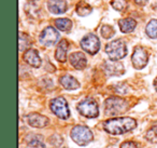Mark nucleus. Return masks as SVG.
I'll use <instances>...</instances> for the list:
<instances>
[{
  "mask_svg": "<svg viewBox=\"0 0 157 148\" xmlns=\"http://www.w3.org/2000/svg\"><path fill=\"white\" fill-rule=\"evenodd\" d=\"M137 126V121L130 117L112 118L103 122V129L105 132L112 135H120L133 130Z\"/></svg>",
  "mask_w": 157,
  "mask_h": 148,
  "instance_id": "1",
  "label": "nucleus"
},
{
  "mask_svg": "<svg viewBox=\"0 0 157 148\" xmlns=\"http://www.w3.org/2000/svg\"><path fill=\"white\" fill-rule=\"evenodd\" d=\"M71 138L74 143L80 146H85L90 144L94 138L92 131L85 125H75L71 130Z\"/></svg>",
  "mask_w": 157,
  "mask_h": 148,
  "instance_id": "2",
  "label": "nucleus"
},
{
  "mask_svg": "<svg viewBox=\"0 0 157 148\" xmlns=\"http://www.w3.org/2000/svg\"><path fill=\"white\" fill-rule=\"evenodd\" d=\"M105 53L108 54L111 61H118V60L126 56V44L121 39H116L112 42H109L105 47Z\"/></svg>",
  "mask_w": 157,
  "mask_h": 148,
  "instance_id": "3",
  "label": "nucleus"
},
{
  "mask_svg": "<svg viewBox=\"0 0 157 148\" xmlns=\"http://www.w3.org/2000/svg\"><path fill=\"white\" fill-rule=\"evenodd\" d=\"M128 108V104L124 98L121 97H109L105 101V113L107 115H118L125 113Z\"/></svg>",
  "mask_w": 157,
  "mask_h": 148,
  "instance_id": "4",
  "label": "nucleus"
},
{
  "mask_svg": "<svg viewBox=\"0 0 157 148\" xmlns=\"http://www.w3.org/2000/svg\"><path fill=\"white\" fill-rule=\"evenodd\" d=\"M78 110L82 116L86 118H96L99 115L98 104L95 100L88 97L78 103Z\"/></svg>",
  "mask_w": 157,
  "mask_h": 148,
  "instance_id": "5",
  "label": "nucleus"
},
{
  "mask_svg": "<svg viewBox=\"0 0 157 148\" xmlns=\"http://www.w3.org/2000/svg\"><path fill=\"white\" fill-rule=\"evenodd\" d=\"M51 110L60 119H68L70 116V110L67 101L63 97H56L51 102Z\"/></svg>",
  "mask_w": 157,
  "mask_h": 148,
  "instance_id": "6",
  "label": "nucleus"
},
{
  "mask_svg": "<svg viewBox=\"0 0 157 148\" xmlns=\"http://www.w3.org/2000/svg\"><path fill=\"white\" fill-rule=\"evenodd\" d=\"M131 62L136 69H142L145 67L148 62V54L145 49L142 47H136L131 56Z\"/></svg>",
  "mask_w": 157,
  "mask_h": 148,
  "instance_id": "7",
  "label": "nucleus"
},
{
  "mask_svg": "<svg viewBox=\"0 0 157 148\" xmlns=\"http://www.w3.org/2000/svg\"><path fill=\"white\" fill-rule=\"evenodd\" d=\"M81 47L88 54L94 55L100 49V42H99L97 36L90 34V35H86L85 37H83V39L81 40Z\"/></svg>",
  "mask_w": 157,
  "mask_h": 148,
  "instance_id": "8",
  "label": "nucleus"
},
{
  "mask_svg": "<svg viewBox=\"0 0 157 148\" xmlns=\"http://www.w3.org/2000/svg\"><path fill=\"white\" fill-rule=\"evenodd\" d=\"M59 40V34L54 27L48 26L40 35V42L46 47L54 46Z\"/></svg>",
  "mask_w": 157,
  "mask_h": 148,
  "instance_id": "9",
  "label": "nucleus"
},
{
  "mask_svg": "<svg viewBox=\"0 0 157 148\" xmlns=\"http://www.w3.org/2000/svg\"><path fill=\"white\" fill-rule=\"evenodd\" d=\"M27 122L29 123V125L33 126V128H44L48 124L50 120H48V117L43 115H40L38 113H29L28 116L26 117Z\"/></svg>",
  "mask_w": 157,
  "mask_h": 148,
  "instance_id": "10",
  "label": "nucleus"
},
{
  "mask_svg": "<svg viewBox=\"0 0 157 148\" xmlns=\"http://www.w3.org/2000/svg\"><path fill=\"white\" fill-rule=\"evenodd\" d=\"M69 61H70V64H71L75 69H78V70L84 69V68L86 67V65H87L86 56L82 52L72 53L69 56Z\"/></svg>",
  "mask_w": 157,
  "mask_h": 148,
  "instance_id": "11",
  "label": "nucleus"
},
{
  "mask_svg": "<svg viewBox=\"0 0 157 148\" xmlns=\"http://www.w3.org/2000/svg\"><path fill=\"white\" fill-rule=\"evenodd\" d=\"M48 8L52 13L63 14L67 11V2L66 0H48Z\"/></svg>",
  "mask_w": 157,
  "mask_h": 148,
  "instance_id": "12",
  "label": "nucleus"
},
{
  "mask_svg": "<svg viewBox=\"0 0 157 148\" xmlns=\"http://www.w3.org/2000/svg\"><path fill=\"white\" fill-rule=\"evenodd\" d=\"M24 60L27 64H29V65L35 68H38L41 66V59H40L39 53H38L37 50H33V49L27 50L24 54Z\"/></svg>",
  "mask_w": 157,
  "mask_h": 148,
  "instance_id": "13",
  "label": "nucleus"
},
{
  "mask_svg": "<svg viewBox=\"0 0 157 148\" xmlns=\"http://www.w3.org/2000/svg\"><path fill=\"white\" fill-rule=\"evenodd\" d=\"M105 69L108 75L110 76H121L124 74V66L121 63H117L116 61L107 62L105 64Z\"/></svg>",
  "mask_w": 157,
  "mask_h": 148,
  "instance_id": "14",
  "label": "nucleus"
},
{
  "mask_svg": "<svg viewBox=\"0 0 157 148\" xmlns=\"http://www.w3.org/2000/svg\"><path fill=\"white\" fill-rule=\"evenodd\" d=\"M68 49H69V42L65 39L61 40L58 46H57L56 52H55V57H56L57 61L60 62V63L66 62V60H67Z\"/></svg>",
  "mask_w": 157,
  "mask_h": 148,
  "instance_id": "15",
  "label": "nucleus"
},
{
  "mask_svg": "<svg viewBox=\"0 0 157 148\" xmlns=\"http://www.w3.org/2000/svg\"><path fill=\"white\" fill-rule=\"evenodd\" d=\"M59 83L65 88L66 90H75L80 87V83L74 77L70 76V75H65V76L60 77L59 79Z\"/></svg>",
  "mask_w": 157,
  "mask_h": 148,
  "instance_id": "16",
  "label": "nucleus"
},
{
  "mask_svg": "<svg viewBox=\"0 0 157 148\" xmlns=\"http://www.w3.org/2000/svg\"><path fill=\"white\" fill-rule=\"evenodd\" d=\"M118 26H120V29L122 33H131L136 28V26H137V22L131 18H123V20H121L118 22Z\"/></svg>",
  "mask_w": 157,
  "mask_h": 148,
  "instance_id": "17",
  "label": "nucleus"
},
{
  "mask_svg": "<svg viewBox=\"0 0 157 148\" xmlns=\"http://www.w3.org/2000/svg\"><path fill=\"white\" fill-rule=\"evenodd\" d=\"M76 13L78 14L80 16H86L88 14L92 13V7H90L88 3L84 2V1H81L76 5Z\"/></svg>",
  "mask_w": 157,
  "mask_h": 148,
  "instance_id": "18",
  "label": "nucleus"
},
{
  "mask_svg": "<svg viewBox=\"0 0 157 148\" xmlns=\"http://www.w3.org/2000/svg\"><path fill=\"white\" fill-rule=\"evenodd\" d=\"M56 27L61 31H69L72 27V22L69 18H57L55 21Z\"/></svg>",
  "mask_w": 157,
  "mask_h": 148,
  "instance_id": "19",
  "label": "nucleus"
},
{
  "mask_svg": "<svg viewBox=\"0 0 157 148\" xmlns=\"http://www.w3.org/2000/svg\"><path fill=\"white\" fill-rule=\"evenodd\" d=\"M145 33L152 39L157 38V20H151L148 24L146 25Z\"/></svg>",
  "mask_w": 157,
  "mask_h": 148,
  "instance_id": "20",
  "label": "nucleus"
},
{
  "mask_svg": "<svg viewBox=\"0 0 157 148\" xmlns=\"http://www.w3.org/2000/svg\"><path fill=\"white\" fill-rule=\"evenodd\" d=\"M18 46H20V51L23 52L26 49H28L30 47L31 42H30V38H29L28 35L24 33H20V38H18Z\"/></svg>",
  "mask_w": 157,
  "mask_h": 148,
  "instance_id": "21",
  "label": "nucleus"
},
{
  "mask_svg": "<svg viewBox=\"0 0 157 148\" xmlns=\"http://www.w3.org/2000/svg\"><path fill=\"white\" fill-rule=\"evenodd\" d=\"M43 139L40 135H35V136H31V138L28 141V146L31 148H45V145H44Z\"/></svg>",
  "mask_w": 157,
  "mask_h": 148,
  "instance_id": "22",
  "label": "nucleus"
},
{
  "mask_svg": "<svg viewBox=\"0 0 157 148\" xmlns=\"http://www.w3.org/2000/svg\"><path fill=\"white\" fill-rule=\"evenodd\" d=\"M111 6L116 10V11L123 12L127 8V1L126 0H112Z\"/></svg>",
  "mask_w": 157,
  "mask_h": 148,
  "instance_id": "23",
  "label": "nucleus"
},
{
  "mask_svg": "<svg viewBox=\"0 0 157 148\" xmlns=\"http://www.w3.org/2000/svg\"><path fill=\"white\" fill-rule=\"evenodd\" d=\"M145 137L152 143H157V123L153 125L150 130L146 132Z\"/></svg>",
  "mask_w": 157,
  "mask_h": 148,
  "instance_id": "24",
  "label": "nucleus"
},
{
  "mask_svg": "<svg viewBox=\"0 0 157 148\" xmlns=\"http://www.w3.org/2000/svg\"><path fill=\"white\" fill-rule=\"evenodd\" d=\"M101 35H102V37L105 38V39L111 38L112 36L114 35L113 27L110 26V25H103V26L101 27Z\"/></svg>",
  "mask_w": 157,
  "mask_h": 148,
  "instance_id": "25",
  "label": "nucleus"
},
{
  "mask_svg": "<svg viewBox=\"0 0 157 148\" xmlns=\"http://www.w3.org/2000/svg\"><path fill=\"white\" fill-rule=\"evenodd\" d=\"M50 144L53 147H59L63 144V137L57 134L53 135L52 137H50Z\"/></svg>",
  "mask_w": 157,
  "mask_h": 148,
  "instance_id": "26",
  "label": "nucleus"
},
{
  "mask_svg": "<svg viewBox=\"0 0 157 148\" xmlns=\"http://www.w3.org/2000/svg\"><path fill=\"white\" fill-rule=\"evenodd\" d=\"M121 148H141L140 145L136 142L132 141H128V142H124V143L121 145Z\"/></svg>",
  "mask_w": 157,
  "mask_h": 148,
  "instance_id": "27",
  "label": "nucleus"
},
{
  "mask_svg": "<svg viewBox=\"0 0 157 148\" xmlns=\"http://www.w3.org/2000/svg\"><path fill=\"white\" fill-rule=\"evenodd\" d=\"M133 1L139 6H144L146 2H147V0H133Z\"/></svg>",
  "mask_w": 157,
  "mask_h": 148,
  "instance_id": "28",
  "label": "nucleus"
},
{
  "mask_svg": "<svg viewBox=\"0 0 157 148\" xmlns=\"http://www.w3.org/2000/svg\"><path fill=\"white\" fill-rule=\"evenodd\" d=\"M154 87H155V90L157 91V78L154 80Z\"/></svg>",
  "mask_w": 157,
  "mask_h": 148,
  "instance_id": "29",
  "label": "nucleus"
},
{
  "mask_svg": "<svg viewBox=\"0 0 157 148\" xmlns=\"http://www.w3.org/2000/svg\"><path fill=\"white\" fill-rule=\"evenodd\" d=\"M29 1H31V2H33V1H37V0H29Z\"/></svg>",
  "mask_w": 157,
  "mask_h": 148,
  "instance_id": "30",
  "label": "nucleus"
}]
</instances>
